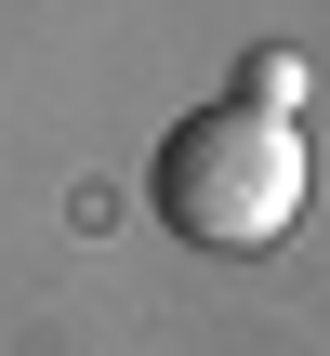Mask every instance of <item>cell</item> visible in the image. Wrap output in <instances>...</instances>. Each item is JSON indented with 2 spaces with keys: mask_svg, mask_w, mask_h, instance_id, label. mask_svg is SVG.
<instances>
[{
  "mask_svg": "<svg viewBox=\"0 0 330 356\" xmlns=\"http://www.w3.org/2000/svg\"><path fill=\"white\" fill-rule=\"evenodd\" d=\"M304 119H265V106H198V119H172V145H159V225L185 238V251H278L291 225H304Z\"/></svg>",
  "mask_w": 330,
  "mask_h": 356,
  "instance_id": "6da1fadb",
  "label": "cell"
},
{
  "mask_svg": "<svg viewBox=\"0 0 330 356\" xmlns=\"http://www.w3.org/2000/svg\"><path fill=\"white\" fill-rule=\"evenodd\" d=\"M238 106L291 119V106H304V53H251V66H238Z\"/></svg>",
  "mask_w": 330,
  "mask_h": 356,
  "instance_id": "7a4b0ae2",
  "label": "cell"
}]
</instances>
